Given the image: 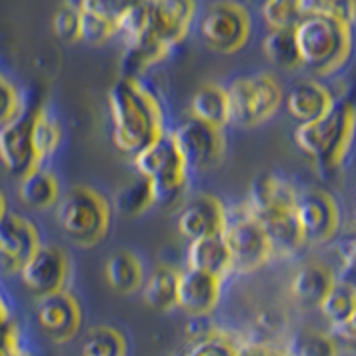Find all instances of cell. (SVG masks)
<instances>
[{
  "label": "cell",
  "mask_w": 356,
  "mask_h": 356,
  "mask_svg": "<svg viewBox=\"0 0 356 356\" xmlns=\"http://www.w3.org/2000/svg\"><path fill=\"white\" fill-rule=\"evenodd\" d=\"M9 321H13L11 307H9L8 300H6L4 294H2V291H0V324L9 323Z\"/></svg>",
  "instance_id": "b9f144b4"
},
{
  "label": "cell",
  "mask_w": 356,
  "mask_h": 356,
  "mask_svg": "<svg viewBox=\"0 0 356 356\" xmlns=\"http://www.w3.org/2000/svg\"><path fill=\"white\" fill-rule=\"evenodd\" d=\"M18 276L25 289L38 300L66 291L70 278L68 255L61 248L41 244L22 266Z\"/></svg>",
  "instance_id": "8fae6325"
},
{
  "label": "cell",
  "mask_w": 356,
  "mask_h": 356,
  "mask_svg": "<svg viewBox=\"0 0 356 356\" xmlns=\"http://www.w3.org/2000/svg\"><path fill=\"white\" fill-rule=\"evenodd\" d=\"M248 211V209H246ZM250 212V211H248ZM271 244L273 253H294L305 244L294 209H276V211L250 212Z\"/></svg>",
  "instance_id": "ffe728a7"
},
{
  "label": "cell",
  "mask_w": 356,
  "mask_h": 356,
  "mask_svg": "<svg viewBox=\"0 0 356 356\" xmlns=\"http://www.w3.org/2000/svg\"><path fill=\"white\" fill-rule=\"evenodd\" d=\"M154 205V195H152V186L146 178L139 177L130 184L123 186L114 195V209L122 216L134 218V216L143 214Z\"/></svg>",
  "instance_id": "836d02e7"
},
{
  "label": "cell",
  "mask_w": 356,
  "mask_h": 356,
  "mask_svg": "<svg viewBox=\"0 0 356 356\" xmlns=\"http://www.w3.org/2000/svg\"><path fill=\"white\" fill-rule=\"evenodd\" d=\"M132 162L139 177L150 182L154 203L171 205L180 198L187 186L189 170L175 145L171 130H166L143 150L134 154Z\"/></svg>",
  "instance_id": "5b68a950"
},
{
  "label": "cell",
  "mask_w": 356,
  "mask_h": 356,
  "mask_svg": "<svg viewBox=\"0 0 356 356\" xmlns=\"http://www.w3.org/2000/svg\"><path fill=\"white\" fill-rule=\"evenodd\" d=\"M307 17L294 27L301 66L330 77L346 66L353 52V2L305 0Z\"/></svg>",
  "instance_id": "6da1fadb"
},
{
  "label": "cell",
  "mask_w": 356,
  "mask_h": 356,
  "mask_svg": "<svg viewBox=\"0 0 356 356\" xmlns=\"http://www.w3.org/2000/svg\"><path fill=\"white\" fill-rule=\"evenodd\" d=\"M337 282L335 273L323 262H307L291 280V294L305 305H317L324 300Z\"/></svg>",
  "instance_id": "7402d4cb"
},
{
  "label": "cell",
  "mask_w": 356,
  "mask_h": 356,
  "mask_svg": "<svg viewBox=\"0 0 356 356\" xmlns=\"http://www.w3.org/2000/svg\"><path fill=\"white\" fill-rule=\"evenodd\" d=\"M114 145L132 157L166 132L161 102L141 79L120 77L109 89Z\"/></svg>",
  "instance_id": "7a4b0ae2"
},
{
  "label": "cell",
  "mask_w": 356,
  "mask_h": 356,
  "mask_svg": "<svg viewBox=\"0 0 356 356\" xmlns=\"http://www.w3.org/2000/svg\"><path fill=\"white\" fill-rule=\"evenodd\" d=\"M82 356H129L127 337L114 326L100 324L88 332L81 348Z\"/></svg>",
  "instance_id": "1f68e13d"
},
{
  "label": "cell",
  "mask_w": 356,
  "mask_h": 356,
  "mask_svg": "<svg viewBox=\"0 0 356 356\" xmlns=\"http://www.w3.org/2000/svg\"><path fill=\"white\" fill-rule=\"evenodd\" d=\"M335 100L337 98L333 97L332 91L319 81L303 79L289 89L285 106H287L289 114L301 125V123H308L323 116Z\"/></svg>",
  "instance_id": "d6986e66"
},
{
  "label": "cell",
  "mask_w": 356,
  "mask_h": 356,
  "mask_svg": "<svg viewBox=\"0 0 356 356\" xmlns=\"http://www.w3.org/2000/svg\"><path fill=\"white\" fill-rule=\"evenodd\" d=\"M241 342L232 339L225 330L209 339L198 340L187 348L184 356H239Z\"/></svg>",
  "instance_id": "d590c367"
},
{
  "label": "cell",
  "mask_w": 356,
  "mask_h": 356,
  "mask_svg": "<svg viewBox=\"0 0 356 356\" xmlns=\"http://www.w3.org/2000/svg\"><path fill=\"white\" fill-rule=\"evenodd\" d=\"M31 138H33V150L36 157L38 166H43V161L52 157L57 152L63 139V130L56 118L44 111L43 107L33 111V129H31Z\"/></svg>",
  "instance_id": "f1b7e54d"
},
{
  "label": "cell",
  "mask_w": 356,
  "mask_h": 356,
  "mask_svg": "<svg viewBox=\"0 0 356 356\" xmlns=\"http://www.w3.org/2000/svg\"><path fill=\"white\" fill-rule=\"evenodd\" d=\"M221 237L230 255L232 271H257L275 255L266 234L246 207L241 209V214L227 216Z\"/></svg>",
  "instance_id": "52a82bcc"
},
{
  "label": "cell",
  "mask_w": 356,
  "mask_h": 356,
  "mask_svg": "<svg viewBox=\"0 0 356 356\" xmlns=\"http://www.w3.org/2000/svg\"><path fill=\"white\" fill-rule=\"evenodd\" d=\"M228 211L221 200L209 193L195 196L177 219L178 232L189 241L221 234L227 225Z\"/></svg>",
  "instance_id": "2e32d148"
},
{
  "label": "cell",
  "mask_w": 356,
  "mask_h": 356,
  "mask_svg": "<svg viewBox=\"0 0 356 356\" xmlns=\"http://www.w3.org/2000/svg\"><path fill=\"white\" fill-rule=\"evenodd\" d=\"M113 207L89 186H73L56 203V221L77 246H95L109 232Z\"/></svg>",
  "instance_id": "277c9868"
},
{
  "label": "cell",
  "mask_w": 356,
  "mask_h": 356,
  "mask_svg": "<svg viewBox=\"0 0 356 356\" xmlns=\"http://www.w3.org/2000/svg\"><path fill=\"white\" fill-rule=\"evenodd\" d=\"M262 50L264 56L278 68L296 70L301 66L294 29H269L262 41Z\"/></svg>",
  "instance_id": "4dcf8cb0"
},
{
  "label": "cell",
  "mask_w": 356,
  "mask_h": 356,
  "mask_svg": "<svg viewBox=\"0 0 356 356\" xmlns=\"http://www.w3.org/2000/svg\"><path fill=\"white\" fill-rule=\"evenodd\" d=\"M294 214L305 243H328L340 227L339 203L332 193L319 187H308L298 193Z\"/></svg>",
  "instance_id": "9c48e42d"
},
{
  "label": "cell",
  "mask_w": 356,
  "mask_h": 356,
  "mask_svg": "<svg viewBox=\"0 0 356 356\" xmlns=\"http://www.w3.org/2000/svg\"><path fill=\"white\" fill-rule=\"evenodd\" d=\"M25 111L24 100L15 82L0 72V127Z\"/></svg>",
  "instance_id": "74e56055"
},
{
  "label": "cell",
  "mask_w": 356,
  "mask_h": 356,
  "mask_svg": "<svg viewBox=\"0 0 356 356\" xmlns=\"http://www.w3.org/2000/svg\"><path fill=\"white\" fill-rule=\"evenodd\" d=\"M8 211H9V209H8V200H6L4 193L0 191V219L4 218L6 212H8Z\"/></svg>",
  "instance_id": "7bdbcfd3"
},
{
  "label": "cell",
  "mask_w": 356,
  "mask_h": 356,
  "mask_svg": "<svg viewBox=\"0 0 356 356\" xmlns=\"http://www.w3.org/2000/svg\"><path fill=\"white\" fill-rule=\"evenodd\" d=\"M250 34L251 15L239 2H214L200 18V36L216 52H237L248 43Z\"/></svg>",
  "instance_id": "ba28073f"
},
{
  "label": "cell",
  "mask_w": 356,
  "mask_h": 356,
  "mask_svg": "<svg viewBox=\"0 0 356 356\" xmlns=\"http://www.w3.org/2000/svg\"><path fill=\"white\" fill-rule=\"evenodd\" d=\"M191 118L216 129L230 125V109H228L227 89L219 84H203L191 98Z\"/></svg>",
  "instance_id": "cb8c5ba5"
},
{
  "label": "cell",
  "mask_w": 356,
  "mask_h": 356,
  "mask_svg": "<svg viewBox=\"0 0 356 356\" xmlns=\"http://www.w3.org/2000/svg\"><path fill=\"white\" fill-rule=\"evenodd\" d=\"M222 278L187 267L178 276L177 307L191 317L211 316L221 298Z\"/></svg>",
  "instance_id": "e0dca14e"
},
{
  "label": "cell",
  "mask_w": 356,
  "mask_h": 356,
  "mask_svg": "<svg viewBox=\"0 0 356 356\" xmlns=\"http://www.w3.org/2000/svg\"><path fill=\"white\" fill-rule=\"evenodd\" d=\"M41 244L40 230L31 219L18 212H6L0 219V273L18 275Z\"/></svg>",
  "instance_id": "7c38bea8"
},
{
  "label": "cell",
  "mask_w": 356,
  "mask_h": 356,
  "mask_svg": "<svg viewBox=\"0 0 356 356\" xmlns=\"http://www.w3.org/2000/svg\"><path fill=\"white\" fill-rule=\"evenodd\" d=\"M287 356H340V346L328 332L301 330L284 348Z\"/></svg>",
  "instance_id": "d6a6232c"
},
{
  "label": "cell",
  "mask_w": 356,
  "mask_h": 356,
  "mask_svg": "<svg viewBox=\"0 0 356 356\" xmlns=\"http://www.w3.org/2000/svg\"><path fill=\"white\" fill-rule=\"evenodd\" d=\"M225 89L230 109V123L244 129L269 120L284 102V88L273 73L267 72L234 79Z\"/></svg>",
  "instance_id": "8992f818"
},
{
  "label": "cell",
  "mask_w": 356,
  "mask_h": 356,
  "mask_svg": "<svg viewBox=\"0 0 356 356\" xmlns=\"http://www.w3.org/2000/svg\"><path fill=\"white\" fill-rule=\"evenodd\" d=\"M187 267L225 278L232 271V260L221 234L191 241L187 248Z\"/></svg>",
  "instance_id": "603a6c76"
},
{
  "label": "cell",
  "mask_w": 356,
  "mask_h": 356,
  "mask_svg": "<svg viewBox=\"0 0 356 356\" xmlns=\"http://www.w3.org/2000/svg\"><path fill=\"white\" fill-rule=\"evenodd\" d=\"M18 196L27 207L33 209H49L61 198L59 178L50 170L38 166L20 177Z\"/></svg>",
  "instance_id": "d4e9b609"
},
{
  "label": "cell",
  "mask_w": 356,
  "mask_h": 356,
  "mask_svg": "<svg viewBox=\"0 0 356 356\" xmlns=\"http://www.w3.org/2000/svg\"><path fill=\"white\" fill-rule=\"evenodd\" d=\"M54 33L61 40L73 43L79 41V27H81V13L79 2H63L54 13Z\"/></svg>",
  "instance_id": "8d00e7d4"
},
{
  "label": "cell",
  "mask_w": 356,
  "mask_h": 356,
  "mask_svg": "<svg viewBox=\"0 0 356 356\" xmlns=\"http://www.w3.org/2000/svg\"><path fill=\"white\" fill-rule=\"evenodd\" d=\"M239 356H287L282 348L267 344V342H257V340H250V342H241Z\"/></svg>",
  "instance_id": "f35d334b"
},
{
  "label": "cell",
  "mask_w": 356,
  "mask_h": 356,
  "mask_svg": "<svg viewBox=\"0 0 356 356\" xmlns=\"http://www.w3.org/2000/svg\"><path fill=\"white\" fill-rule=\"evenodd\" d=\"M298 193L287 178L278 173H266L257 178L250 189V198L244 203L250 212L294 209Z\"/></svg>",
  "instance_id": "44dd1931"
},
{
  "label": "cell",
  "mask_w": 356,
  "mask_h": 356,
  "mask_svg": "<svg viewBox=\"0 0 356 356\" xmlns=\"http://www.w3.org/2000/svg\"><path fill=\"white\" fill-rule=\"evenodd\" d=\"M260 11L269 29H294L307 17L305 0H269Z\"/></svg>",
  "instance_id": "e575fe53"
},
{
  "label": "cell",
  "mask_w": 356,
  "mask_h": 356,
  "mask_svg": "<svg viewBox=\"0 0 356 356\" xmlns=\"http://www.w3.org/2000/svg\"><path fill=\"white\" fill-rule=\"evenodd\" d=\"M125 4L118 2H79L81 13V27L79 41L91 44H102L118 34V17Z\"/></svg>",
  "instance_id": "ac0fdd59"
},
{
  "label": "cell",
  "mask_w": 356,
  "mask_h": 356,
  "mask_svg": "<svg viewBox=\"0 0 356 356\" xmlns=\"http://www.w3.org/2000/svg\"><path fill=\"white\" fill-rule=\"evenodd\" d=\"M173 141L186 162L187 170H209L225 152V136L221 129L198 122L195 118L184 120L171 130Z\"/></svg>",
  "instance_id": "30bf717a"
},
{
  "label": "cell",
  "mask_w": 356,
  "mask_h": 356,
  "mask_svg": "<svg viewBox=\"0 0 356 356\" xmlns=\"http://www.w3.org/2000/svg\"><path fill=\"white\" fill-rule=\"evenodd\" d=\"M82 307L68 291L40 298L36 303V321L41 332L56 344H66L82 328Z\"/></svg>",
  "instance_id": "4fadbf2b"
},
{
  "label": "cell",
  "mask_w": 356,
  "mask_h": 356,
  "mask_svg": "<svg viewBox=\"0 0 356 356\" xmlns=\"http://www.w3.org/2000/svg\"><path fill=\"white\" fill-rule=\"evenodd\" d=\"M195 15L196 4L189 0H150L146 36L173 49L175 44L186 40Z\"/></svg>",
  "instance_id": "5bb4252c"
},
{
  "label": "cell",
  "mask_w": 356,
  "mask_h": 356,
  "mask_svg": "<svg viewBox=\"0 0 356 356\" xmlns=\"http://www.w3.org/2000/svg\"><path fill=\"white\" fill-rule=\"evenodd\" d=\"M33 111H24L15 120L0 127V162L11 175L24 177L38 168L33 150Z\"/></svg>",
  "instance_id": "9a60e30c"
},
{
  "label": "cell",
  "mask_w": 356,
  "mask_h": 356,
  "mask_svg": "<svg viewBox=\"0 0 356 356\" xmlns=\"http://www.w3.org/2000/svg\"><path fill=\"white\" fill-rule=\"evenodd\" d=\"M355 134V106L349 100H335L323 116L301 123L294 130V141L303 154L317 162L323 171L342 166Z\"/></svg>",
  "instance_id": "3957f363"
},
{
  "label": "cell",
  "mask_w": 356,
  "mask_h": 356,
  "mask_svg": "<svg viewBox=\"0 0 356 356\" xmlns=\"http://www.w3.org/2000/svg\"><path fill=\"white\" fill-rule=\"evenodd\" d=\"M257 321H259V324H260V330H264V332H267V333L278 332V330H282V326H284V323H282V317H280L278 312H275V310L264 312V314H260V317Z\"/></svg>",
  "instance_id": "60d3db41"
},
{
  "label": "cell",
  "mask_w": 356,
  "mask_h": 356,
  "mask_svg": "<svg viewBox=\"0 0 356 356\" xmlns=\"http://www.w3.org/2000/svg\"><path fill=\"white\" fill-rule=\"evenodd\" d=\"M178 276L180 271L164 264L157 266L150 273L143 287V300L152 310L170 312L171 308L177 307Z\"/></svg>",
  "instance_id": "4316f807"
},
{
  "label": "cell",
  "mask_w": 356,
  "mask_h": 356,
  "mask_svg": "<svg viewBox=\"0 0 356 356\" xmlns=\"http://www.w3.org/2000/svg\"><path fill=\"white\" fill-rule=\"evenodd\" d=\"M171 50L173 49H170L168 44L150 36L127 43L122 57V77L141 79V73L161 63L164 57L170 56Z\"/></svg>",
  "instance_id": "484cf974"
},
{
  "label": "cell",
  "mask_w": 356,
  "mask_h": 356,
  "mask_svg": "<svg viewBox=\"0 0 356 356\" xmlns=\"http://www.w3.org/2000/svg\"><path fill=\"white\" fill-rule=\"evenodd\" d=\"M323 316L328 319L330 326L355 321L356 316V289L349 280H339L319 303Z\"/></svg>",
  "instance_id": "f546056e"
},
{
  "label": "cell",
  "mask_w": 356,
  "mask_h": 356,
  "mask_svg": "<svg viewBox=\"0 0 356 356\" xmlns=\"http://www.w3.org/2000/svg\"><path fill=\"white\" fill-rule=\"evenodd\" d=\"M106 278L120 294H132L143 285V264L132 251H116L106 262Z\"/></svg>",
  "instance_id": "83f0119b"
},
{
  "label": "cell",
  "mask_w": 356,
  "mask_h": 356,
  "mask_svg": "<svg viewBox=\"0 0 356 356\" xmlns=\"http://www.w3.org/2000/svg\"><path fill=\"white\" fill-rule=\"evenodd\" d=\"M335 253L340 260V266L351 271L353 262H355V237H342L339 243L335 244Z\"/></svg>",
  "instance_id": "ab89813d"
}]
</instances>
